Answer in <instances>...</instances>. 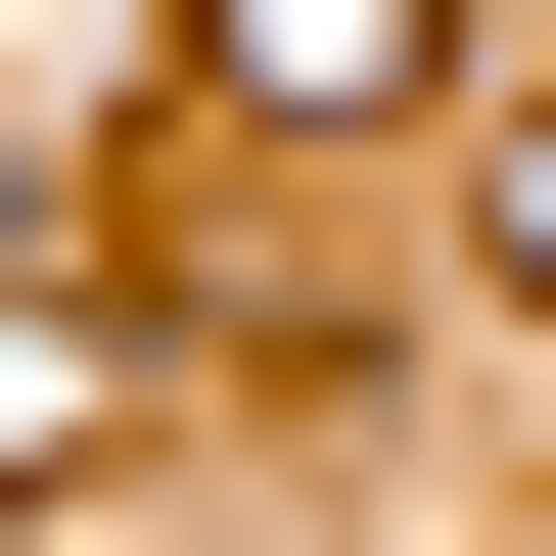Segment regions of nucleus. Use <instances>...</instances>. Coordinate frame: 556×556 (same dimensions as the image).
<instances>
[{
	"mask_svg": "<svg viewBox=\"0 0 556 556\" xmlns=\"http://www.w3.org/2000/svg\"><path fill=\"white\" fill-rule=\"evenodd\" d=\"M186 47H232V93H417L464 0H186Z\"/></svg>",
	"mask_w": 556,
	"mask_h": 556,
	"instance_id": "obj_1",
	"label": "nucleus"
}]
</instances>
